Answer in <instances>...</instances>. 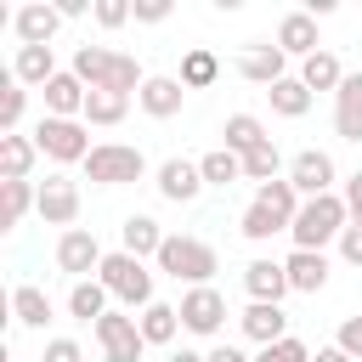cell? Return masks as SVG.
<instances>
[{
	"mask_svg": "<svg viewBox=\"0 0 362 362\" xmlns=\"http://www.w3.org/2000/svg\"><path fill=\"white\" fill-rule=\"evenodd\" d=\"M74 74L85 79V90H119V96H136L147 85L141 62L124 57V51H107V45H79L74 51Z\"/></svg>",
	"mask_w": 362,
	"mask_h": 362,
	"instance_id": "6da1fadb",
	"label": "cell"
},
{
	"mask_svg": "<svg viewBox=\"0 0 362 362\" xmlns=\"http://www.w3.org/2000/svg\"><path fill=\"white\" fill-rule=\"evenodd\" d=\"M351 226V209H345V198L339 192H322V198H305L300 204V215H294V226H288V238H294V249H328V243H339V232Z\"/></svg>",
	"mask_w": 362,
	"mask_h": 362,
	"instance_id": "7a4b0ae2",
	"label": "cell"
},
{
	"mask_svg": "<svg viewBox=\"0 0 362 362\" xmlns=\"http://www.w3.org/2000/svg\"><path fill=\"white\" fill-rule=\"evenodd\" d=\"M158 272H170V277H175V283H187V288H204V283L221 272V260H215V249H209L204 238L170 232V238H164V249H158Z\"/></svg>",
	"mask_w": 362,
	"mask_h": 362,
	"instance_id": "3957f363",
	"label": "cell"
},
{
	"mask_svg": "<svg viewBox=\"0 0 362 362\" xmlns=\"http://www.w3.org/2000/svg\"><path fill=\"white\" fill-rule=\"evenodd\" d=\"M96 283H102L124 311H147V305H153V272H147V260H136V255H124V249L102 260Z\"/></svg>",
	"mask_w": 362,
	"mask_h": 362,
	"instance_id": "277c9868",
	"label": "cell"
},
{
	"mask_svg": "<svg viewBox=\"0 0 362 362\" xmlns=\"http://www.w3.org/2000/svg\"><path fill=\"white\" fill-rule=\"evenodd\" d=\"M141 175H147V158H141V147H124V141H96L90 158H85L90 187H130Z\"/></svg>",
	"mask_w": 362,
	"mask_h": 362,
	"instance_id": "5b68a950",
	"label": "cell"
},
{
	"mask_svg": "<svg viewBox=\"0 0 362 362\" xmlns=\"http://www.w3.org/2000/svg\"><path fill=\"white\" fill-rule=\"evenodd\" d=\"M34 147L51 158V164H85L90 158V130H85V119H40L34 124Z\"/></svg>",
	"mask_w": 362,
	"mask_h": 362,
	"instance_id": "8992f818",
	"label": "cell"
},
{
	"mask_svg": "<svg viewBox=\"0 0 362 362\" xmlns=\"http://www.w3.org/2000/svg\"><path fill=\"white\" fill-rule=\"evenodd\" d=\"M175 311H181V328H187V334H198V339H209V334H221V328H226V294H221L215 283L187 288Z\"/></svg>",
	"mask_w": 362,
	"mask_h": 362,
	"instance_id": "52a82bcc",
	"label": "cell"
},
{
	"mask_svg": "<svg viewBox=\"0 0 362 362\" xmlns=\"http://www.w3.org/2000/svg\"><path fill=\"white\" fill-rule=\"evenodd\" d=\"M96 345H102V362H141V351H147L141 322L130 311H107L96 322Z\"/></svg>",
	"mask_w": 362,
	"mask_h": 362,
	"instance_id": "ba28073f",
	"label": "cell"
},
{
	"mask_svg": "<svg viewBox=\"0 0 362 362\" xmlns=\"http://www.w3.org/2000/svg\"><path fill=\"white\" fill-rule=\"evenodd\" d=\"M102 243H96V232H85V226H74V232H62L57 238V272H68L74 283H85L90 272H102Z\"/></svg>",
	"mask_w": 362,
	"mask_h": 362,
	"instance_id": "9c48e42d",
	"label": "cell"
},
{
	"mask_svg": "<svg viewBox=\"0 0 362 362\" xmlns=\"http://www.w3.org/2000/svg\"><path fill=\"white\" fill-rule=\"evenodd\" d=\"M288 181H294L300 198H322V192H334V158L322 147H300L288 158Z\"/></svg>",
	"mask_w": 362,
	"mask_h": 362,
	"instance_id": "30bf717a",
	"label": "cell"
},
{
	"mask_svg": "<svg viewBox=\"0 0 362 362\" xmlns=\"http://www.w3.org/2000/svg\"><path fill=\"white\" fill-rule=\"evenodd\" d=\"M153 187H158L164 204H192L204 192V170H198V158H164L153 170Z\"/></svg>",
	"mask_w": 362,
	"mask_h": 362,
	"instance_id": "8fae6325",
	"label": "cell"
},
{
	"mask_svg": "<svg viewBox=\"0 0 362 362\" xmlns=\"http://www.w3.org/2000/svg\"><path fill=\"white\" fill-rule=\"evenodd\" d=\"M45 226H62V232H74V221H79V187L68 181V175H45L40 181V209H34Z\"/></svg>",
	"mask_w": 362,
	"mask_h": 362,
	"instance_id": "7c38bea8",
	"label": "cell"
},
{
	"mask_svg": "<svg viewBox=\"0 0 362 362\" xmlns=\"http://www.w3.org/2000/svg\"><path fill=\"white\" fill-rule=\"evenodd\" d=\"M11 28H17V40H23V45H51V40H57V28H62V11H57V6H45V0H28V6H17V11H11Z\"/></svg>",
	"mask_w": 362,
	"mask_h": 362,
	"instance_id": "4fadbf2b",
	"label": "cell"
},
{
	"mask_svg": "<svg viewBox=\"0 0 362 362\" xmlns=\"http://www.w3.org/2000/svg\"><path fill=\"white\" fill-rule=\"evenodd\" d=\"M136 102H141L147 119H175L181 102H187V85H181L175 74H147V85L136 90Z\"/></svg>",
	"mask_w": 362,
	"mask_h": 362,
	"instance_id": "5bb4252c",
	"label": "cell"
},
{
	"mask_svg": "<svg viewBox=\"0 0 362 362\" xmlns=\"http://www.w3.org/2000/svg\"><path fill=\"white\" fill-rule=\"evenodd\" d=\"M243 288H249V300L255 305H283V294H288V272H283V260H249L243 266Z\"/></svg>",
	"mask_w": 362,
	"mask_h": 362,
	"instance_id": "9a60e30c",
	"label": "cell"
},
{
	"mask_svg": "<svg viewBox=\"0 0 362 362\" xmlns=\"http://www.w3.org/2000/svg\"><path fill=\"white\" fill-rule=\"evenodd\" d=\"M238 74H243L249 85H266V90H272L277 79H288V57L277 51V40H272V45H249V51L238 57Z\"/></svg>",
	"mask_w": 362,
	"mask_h": 362,
	"instance_id": "2e32d148",
	"label": "cell"
},
{
	"mask_svg": "<svg viewBox=\"0 0 362 362\" xmlns=\"http://www.w3.org/2000/svg\"><path fill=\"white\" fill-rule=\"evenodd\" d=\"M85 96H90L85 79H79L74 68H62V74L45 85V113H51V119H85Z\"/></svg>",
	"mask_w": 362,
	"mask_h": 362,
	"instance_id": "e0dca14e",
	"label": "cell"
},
{
	"mask_svg": "<svg viewBox=\"0 0 362 362\" xmlns=\"http://www.w3.org/2000/svg\"><path fill=\"white\" fill-rule=\"evenodd\" d=\"M277 51L283 57H311V51H322V40H317V17L311 11H288L283 23H277Z\"/></svg>",
	"mask_w": 362,
	"mask_h": 362,
	"instance_id": "ac0fdd59",
	"label": "cell"
},
{
	"mask_svg": "<svg viewBox=\"0 0 362 362\" xmlns=\"http://www.w3.org/2000/svg\"><path fill=\"white\" fill-rule=\"evenodd\" d=\"M283 272H288V288L294 294H322L328 288V255H317V249H294L283 260Z\"/></svg>",
	"mask_w": 362,
	"mask_h": 362,
	"instance_id": "d6986e66",
	"label": "cell"
},
{
	"mask_svg": "<svg viewBox=\"0 0 362 362\" xmlns=\"http://www.w3.org/2000/svg\"><path fill=\"white\" fill-rule=\"evenodd\" d=\"M238 328H243V339H255V345H277V339H288V311L249 300V311L238 317Z\"/></svg>",
	"mask_w": 362,
	"mask_h": 362,
	"instance_id": "ffe728a7",
	"label": "cell"
},
{
	"mask_svg": "<svg viewBox=\"0 0 362 362\" xmlns=\"http://www.w3.org/2000/svg\"><path fill=\"white\" fill-rule=\"evenodd\" d=\"M334 130L339 141H362V74H345V85L334 90Z\"/></svg>",
	"mask_w": 362,
	"mask_h": 362,
	"instance_id": "44dd1931",
	"label": "cell"
},
{
	"mask_svg": "<svg viewBox=\"0 0 362 362\" xmlns=\"http://www.w3.org/2000/svg\"><path fill=\"white\" fill-rule=\"evenodd\" d=\"M62 68H57V57H51V45H17V62H11V79L28 90V85H51Z\"/></svg>",
	"mask_w": 362,
	"mask_h": 362,
	"instance_id": "7402d4cb",
	"label": "cell"
},
{
	"mask_svg": "<svg viewBox=\"0 0 362 362\" xmlns=\"http://www.w3.org/2000/svg\"><path fill=\"white\" fill-rule=\"evenodd\" d=\"M119 238H124V255H136V260H158V249H164V226L153 221V215H124V226H119Z\"/></svg>",
	"mask_w": 362,
	"mask_h": 362,
	"instance_id": "603a6c76",
	"label": "cell"
},
{
	"mask_svg": "<svg viewBox=\"0 0 362 362\" xmlns=\"http://www.w3.org/2000/svg\"><path fill=\"white\" fill-rule=\"evenodd\" d=\"M34 158H40V147H34V136H23V130H11V136H0V181H28V170H34Z\"/></svg>",
	"mask_w": 362,
	"mask_h": 362,
	"instance_id": "cb8c5ba5",
	"label": "cell"
},
{
	"mask_svg": "<svg viewBox=\"0 0 362 362\" xmlns=\"http://www.w3.org/2000/svg\"><path fill=\"white\" fill-rule=\"evenodd\" d=\"M11 317H17V328H45L51 322V294L40 283H17L11 288Z\"/></svg>",
	"mask_w": 362,
	"mask_h": 362,
	"instance_id": "d4e9b609",
	"label": "cell"
},
{
	"mask_svg": "<svg viewBox=\"0 0 362 362\" xmlns=\"http://www.w3.org/2000/svg\"><path fill=\"white\" fill-rule=\"evenodd\" d=\"M255 204H260V209H272L283 226H294V215H300V204H305V198L294 192V181H288V175H277V181L255 187Z\"/></svg>",
	"mask_w": 362,
	"mask_h": 362,
	"instance_id": "484cf974",
	"label": "cell"
},
{
	"mask_svg": "<svg viewBox=\"0 0 362 362\" xmlns=\"http://www.w3.org/2000/svg\"><path fill=\"white\" fill-rule=\"evenodd\" d=\"M107 300H113V294H107L96 277H85V283H74V288H68V317H79V322H90V328H96V322L107 317Z\"/></svg>",
	"mask_w": 362,
	"mask_h": 362,
	"instance_id": "4316f807",
	"label": "cell"
},
{
	"mask_svg": "<svg viewBox=\"0 0 362 362\" xmlns=\"http://www.w3.org/2000/svg\"><path fill=\"white\" fill-rule=\"evenodd\" d=\"M300 79H305V90L317 96V90H339V85H345V68H339L334 51H311V57L300 62Z\"/></svg>",
	"mask_w": 362,
	"mask_h": 362,
	"instance_id": "83f0119b",
	"label": "cell"
},
{
	"mask_svg": "<svg viewBox=\"0 0 362 362\" xmlns=\"http://www.w3.org/2000/svg\"><path fill=\"white\" fill-rule=\"evenodd\" d=\"M266 96H272V113H283V119H305V113H311V102H317V96L305 90V79H300V74L277 79Z\"/></svg>",
	"mask_w": 362,
	"mask_h": 362,
	"instance_id": "f1b7e54d",
	"label": "cell"
},
{
	"mask_svg": "<svg viewBox=\"0 0 362 362\" xmlns=\"http://www.w3.org/2000/svg\"><path fill=\"white\" fill-rule=\"evenodd\" d=\"M221 136H226V141H221V147H232V153H238V158H249V153H255V147H260V141H272V136H266V124H260V119H255V113H232V119H226V124H221Z\"/></svg>",
	"mask_w": 362,
	"mask_h": 362,
	"instance_id": "f546056e",
	"label": "cell"
},
{
	"mask_svg": "<svg viewBox=\"0 0 362 362\" xmlns=\"http://www.w3.org/2000/svg\"><path fill=\"white\" fill-rule=\"evenodd\" d=\"M136 322H141V339H147V345H175V334H181V311L164 305V300H153Z\"/></svg>",
	"mask_w": 362,
	"mask_h": 362,
	"instance_id": "4dcf8cb0",
	"label": "cell"
},
{
	"mask_svg": "<svg viewBox=\"0 0 362 362\" xmlns=\"http://www.w3.org/2000/svg\"><path fill=\"white\" fill-rule=\"evenodd\" d=\"M187 90H209L215 79H221V57L215 51H204V45H192L187 57H181V74H175Z\"/></svg>",
	"mask_w": 362,
	"mask_h": 362,
	"instance_id": "1f68e13d",
	"label": "cell"
},
{
	"mask_svg": "<svg viewBox=\"0 0 362 362\" xmlns=\"http://www.w3.org/2000/svg\"><path fill=\"white\" fill-rule=\"evenodd\" d=\"M198 170H204V187H232V181H243V158H238L232 147H209V153L198 158Z\"/></svg>",
	"mask_w": 362,
	"mask_h": 362,
	"instance_id": "d6a6232c",
	"label": "cell"
},
{
	"mask_svg": "<svg viewBox=\"0 0 362 362\" xmlns=\"http://www.w3.org/2000/svg\"><path fill=\"white\" fill-rule=\"evenodd\" d=\"M130 113V96H119V90H90L85 96V124H119Z\"/></svg>",
	"mask_w": 362,
	"mask_h": 362,
	"instance_id": "836d02e7",
	"label": "cell"
},
{
	"mask_svg": "<svg viewBox=\"0 0 362 362\" xmlns=\"http://www.w3.org/2000/svg\"><path fill=\"white\" fill-rule=\"evenodd\" d=\"M277 170H283V153H277V141H260V147L243 158V181H255V187L277 181Z\"/></svg>",
	"mask_w": 362,
	"mask_h": 362,
	"instance_id": "e575fe53",
	"label": "cell"
},
{
	"mask_svg": "<svg viewBox=\"0 0 362 362\" xmlns=\"http://www.w3.org/2000/svg\"><path fill=\"white\" fill-rule=\"evenodd\" d=\"M238 232H243L249 243H266V238H277V232H288V226H283V221H277L272 209L249 204V209H243V221H238Z\"/></svg>",
	"mask_w": 362,
	"mask_h": 362,
	"instance_id": "d590c367",
	"label": "cell"
},
{
	"mask_svg": "<svg viewBox=\"0 0 362 362\" xmlns=\"http://www.w3.org/2000/svg\"><path fill=\"white\" fill-rule=\"evenodd\" d=\"M6 187V226H17L28 209H40V187H28V181H0Z\"/></svg>",
	"mask_w": 362,
	"mask_h": 362,
	"instance_id": "8d00e7d4",
	"label": "cell"
},
{
	"mask_svg": "<svg viewBox=\"0 0 362 362\" xmlns=\"http://www.w3.org/2000/svg\"><path fill=\"white\" fill-rule=\"evenodd\" d=\"M23 107H28V90L11 79V85H6V96H0V136H11V130L23 124Z\"/></svg>",
	"mask_w": 362,
	"mask_h": 362,
	"instance_id": "74e56055",
	"label": "cell"
},
{
	"mask_svg": "<svg viewBox=\"0 0 362 362\" xmlns=\"http://www.w3.org/2000/svg\"><path fill=\"white\" fill-rule=\"evenodd\" d=\"M255 362H311V351L288 334V339H277V345H260V356Z\"/></svg>",
	"mask_w": 362,
	"mask_h": 362,
	"instance_id": "f35d334b",
	"label": "cell"
},
{
	"mask_svg": "<svg viewBox=\"0 0 362 362\" xmlns=\"http://www.w3.org/2000/svg\"><path fill=\"white\" fill-rule=\"evenodd\" d=\"M334 345H339L351 362H362V317H345V322H339V334H334Z\"/></svg>",
	"mask_w": 362,
	"mask_h": 362,
	"instance_id": "ab89813d",
	"label": "cell"
},
{
	"mask_svg": "<svg viewBox=\"0 0 362 362\" xmlns=\"http://www.w3.org/2000/svg\"><path fill=\"white\" fill-rule=\"evenodd\" d=\"M96 23H102V28H124V23H130V6H124V0H96Z\"/></svg>",
	"mask_w": 362,
	"mask_h": 362,
	"instance_id": "60d3db41",
	"label": "cell"
},
{
	"mask_svg": "<svg viewBox=\"0 0 362 362\" xmlns=\"http://www.w3.org/2000/svg\"><path fill=\"white\" fill-rule=\"evenodd\" d=\"M45 362H85L79 339H45Z\"/></svg>",
	"mask_w": 362,
	"mask_h": 362,
	"instance_id": "b9f144b4",
	"label": "cell"
},
{
	"mask_svg": "<svg viewBox=\"0 0 362 362\" xmlns=\"http://www.w3.org/2000/svg\"><path fill=\"white\" fill-rule=\"evenodd\" d=\"M130 17H136V23H164V17H170V0H136Z\"/></svg>",
	"mask_w": 362,
	"mask_h": 362,
	"instance_id": "7bdbcfd3",
	"label": "cell"
},
{
	"mask_svg": "<svg viewBox=\"0 0 362 362\" xmlns=\"http://www.w3.org/2000/svg\"><path fill=\"white\" fill-rule=\"evenodd\" d=\"M339 198H345V209H351V226H362V170L345 181V192H339Z\"/></svg>",
	"mask_w": 362,
	"mask_h": 362,
	"instance_id": "ee69618b",
	"label": "cell"
},
{
	"mask_svg": "<svg viewBox=\"0 0 362 362\" xmlns=\"http://www.w3.org/2000/svg\"><path fill=\"white\" fill-rule=\"evenodd\" d=\"M339 255H345L351 266H362V226H345V232H339Z\"/></svg>",
	"mask_w": 362,
	"mask_h": 362,
	"instance_id": "f6af8a7d",
	"label": "cell"
},
{
	"mask_svg": "<svg viewBox=\"0 0 362 362\" xmlns=\"http://www.w3.org/2000/svg\"><path fill=\"white\" fill-rule=\"evenodd\" d=\"M204 356H209V362H255V356H243L238 345H215V351H204Z\"/></svg>",
	"mask_w": 362,
	"mask_h": 362,
	"instance_id": "bcb514c9",
	"label": "cell"
},
{
	"mask_svg": "<svg viewBox=\"0 0 362 362\" xmlns=\"http://www.w3.org/2000/svg\"><path fill=\"white\" fill-rule=\"evenodd\" d=\"M311 362H351V356H345L339 345H317V351H311Z\"/></svg>",
	"mask_w": 362,
	"mask_h": 362,
	"instance_id": "7dc6e473",
	"label": "cell"
},
{
	"mask_svg": "<svg viewBox=\"0 0 362 362\" xmlns=\"http://www.w3.org/2000/svg\"><path fill=\"white\" fill-rule=\"evenodd\" d=\"M170 362H209V356H204V351H187V345H181V351H170Z\"/></svg>",
	"mask_w": 362,
	"mask_h": 362,
	"instance_id": "c3c4849f",
	"label": "cell"
}]
</instances>
